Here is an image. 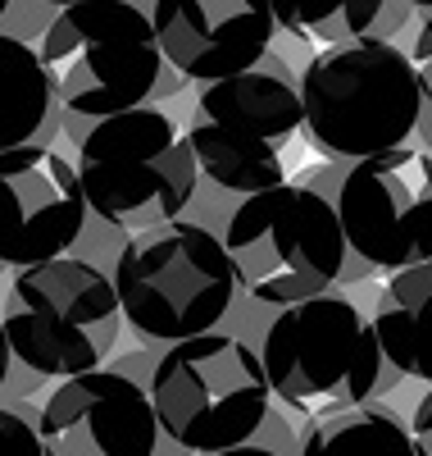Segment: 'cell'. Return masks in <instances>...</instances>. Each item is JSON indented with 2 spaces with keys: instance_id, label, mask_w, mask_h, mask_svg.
<instances>
[{
  "instance_id": "1",
  "label": "cell",
  "mask_w": 432,
  "mask_h": 456,
  "mask_svg": "<svg viewBox=\"0 0 432 456\" xmlns=\"http://www.w3.org/2000/svg\"><path fill=\"white\" fill-rule=\"evenodd\" d=\"M428 69L396 42H328L300 73V128L328 160H360L391 146L428 151Z\"/></svg>"
},
{
  "instance_id": "2",
  "label": "cell",
  "mask_w": 432,
  "mask_h": 456,
  "mask_svg": "<svg viewBox=\"0 0 432 456\" xmlns=\"http://www.w3.org/2000/svg\"><path fill=\"white\" fill-rule=\"evenodd\" d=\"M60 119L73 133V174L87 215L105 219L119 233L182 219L201 174L187 133L164 110L132 105L105 119H77L60 110Z\"/></svg>"
},
{
  "instance_id": "3",
  "label": "cell",
  "mask_w": 432,
  "mask_h": 456,
  "mask_svg": "<svg viewBox=\"0 0 432 456\" xmlns=\"http://www.w3.org/2000/svg\"><path fill=\"white\" fill-rule=\"evenodd\" d=\"M119 315L141 342H182L210 333L237 301V270L205 224L169 219L119 247L109 270Z\"/></svg>"
},
{
  "instance_id": "4",
  "label": "cell",
  "mask_w": 432,
  "mask_h": 456,
  "mask_svg": "<svg viewBox=\"0 0 432 456\" xmlns=\"http://www.w3.org/2000/svg\"><path fill=\"white\" fill-rule=\"evenodd\" d=\"M146 397L160 438L182 456H205L242 443L273 406L255 347L223 329L169 342L150 365Z\"/></svg>"
},
{
  "instance_id": "5",
  "label": "cell",
  "mask_w": 432,
  "mask_h": 456,
  "mask_svg": "<svg viewBox=\"0 0 432 456\" xmlns=\"http://www.w3.org/2000/svg\"><path fill=\"white\" fill-rule=\"evenodd\" d=\"M119 297L105 270L77 256H55L14 270L0 338L36 379H68L109 361L119 347Z\"/></svg>"
},
{
  "instance_id": "6",
  "label": "cell",
  "mask_w": 432,
  "mask_h": 456,
  "mask_svg": "<svg viewBox=\"0 0 432 456\" xmlns=\"http://www.w3.org/2000/svg\"><path fill=\"white\" fill-rule=\"evenodd\" d=\"M223 251L237 288L268 306L328 292L346 274V238L332 201L309 183H273L242 197L228 215Z\"/></svg>"
},
{
  "instance_id": "7",
  "label": "cell",
  "mask_w": 432,
  "mask_h": 456,
  "mask_svg": "<svg viewBox=\"0 0 432 456\" xmlns=\"http://www.w3.org/2000/svg\"><path fill=\"white\" fill-rule=\"evenodd\" d=\"M32 51L46 64L68 60L60 73V110L77 119L150 105L164 69L150 14L132 0H77L55 10Z\"/></svg>"
},
{
  "instance_id": "8",
  "label": "cell",
  "mask_w": 432,
  "mask_h": 456,
  "mask_svg": "<svg viewBox=\"0 0 432 456\" xmlns=\"http://www.w3.org/2000/svg\"><path fill=\"white\" fill-rule=\"evenodd\" d=\"M428 151L391 146L378 156L346 160L332 183V215L346 238V265L401 270L432 251V169ZM346 279V274H341Z\"/></svg>"
},
{
  "instance_id": "9",
  "label": "cell",
  "mask_w": 432,
  "mask_h": 456,
  "mask_svg": "<svg viewBox=\"0 0 432 456\" xmlns=\"http://www.w3.org/2000/svg\"><path fill=\"white\" fill-rule=\"evenodd\" d=\"M360 333H364V311L332 288L278 306L255 352L273 402H283L300 420L328 406H350Z\"/></svg>"
},
{
  "instance_id": "10",
  "label": "cell",
  "mask_w": 432,
  "mask_h": 456,
  "mask_svg": "<svg viewBox=\"0 0 432 456\" xmlns=\"http://www.w3.org/2000/svg\"><path fill=\"white\" fill-rule=\"evenodd\" d=\"M83 224L87 201L73 160L55 146L0 151V274L68 256Z\"/></svg>"
},
{
  "instance_id": "11",
  "label": "cell",
  "mask_w": 432,
  "mask_h": 456,
  "mask_svg": "<svg viewBox=\"0 0 432 456\" xmlns=\"http://www.w3.org/2000/svg\"><path fill=\"white\" fill-rule=\"evenodd\" d=\"M36 429L51 456H155L160 447L146 384L105 365L60 379L36 406Z\"/></svg>"
},
{
  "instance_id": "12",
  "label": "cell",
  "mask_w": 432,
  "mask_h": 456,
  "mask_svg": "<svg viewBox=\"0 0 432 456\" xmlns=\"http://www.w3.org/2000/svg\"><path fill=\"white\" fill-rule=\"evenodd\" d=\"M150 28L182 83H214L255 64L278 32L268 0H150Z\"/></svg>"
},
{
  "instance_id": "13",
  "label": "cell",
  "mask_w": 432,
  "mask_h": 456,
  "mask_svg": "<svg viewBox=\"0 0 432 456\" xmlns=\"http://www.w3.org/2000/svg\"><path fill=\"white\" fill-rule=\"evenodd\" d=\"M196 110L201 119L228 133H242L268 146H287L300 133V92L296 73L278 51H264L255 64L228 73V78L201 83L196 92Z\"/></svg>"
},
{
  "instance_id": "14",
  "label": "cell",
  "mask_w": 432,
  "mask_h": 456,
  "mask_svg": "<svg viewBox=\"0 0 432 456\" xmlns=\"http://www.w3.org/2000/svg\"><path fill=\"white\" fill-rule=\"evenodd\" d=\"M60 133V73L28 42L0 37V151L51 146Z\"/></svg>"
},
{
  "instance_id": "15",
  "label": "cell",
  "mask_w": 432,
  "mask_h": 456,
  "mask_svg": "<svg viewBox=\"0 0 432 456\" xmlns=\"http://www.w3.org/2000/svg\"><path fill=\"white\" fill-rule=\"evenodd\" d=\"M428 384V361H423V315L401 311L396 301H378L373 320H364L360 333V356L350 374V406L378 402L401 384Z\"/></svg>"
},
{
  "instance_id": "16",
  "label": "cell",
  "mask_w": 432,
  "mask_h": 456,
  "mask_svg": "<svg viewBox=\"0 0 432 456\" xmlns=\"http://www.w3.org/2000/svg\"><path fill=\"white\" fill-rule=\"evenodd\" d=\"M278 32L305 42H396L410 19H423L405 0H268Z\"/></svg>"
},
{
  "instance_id": "17",
  "label": "cell",
  "mask_w": 432,
  "mask_h": 456,
  "mask_svg": "<svg viewBox=\"0 0 432 456\" xmlns=\"http://www.w3.org/2000/svg\"><path fill=\"white\" fill-rule=\"evenodd\" d=\"M296 456H423L410 425L382 402L328 406L309 415Z\"/></svg>"
},
{
  "instance_id": "18",
  "label": "cell",
  "mask_w": 432,
  "mask_h": 456,
  "mask_svg": "<svg viewBox=\"0 0 432 456\" xmlns=\"http://www.w3.org/2000/svg\"><path fill=\"white\" fill-rule=\"evenodd\" d=\"M187 142H191V156H196V174L210 178L214 187H223V192L251 197V192H260V187L287 183L283 151L268 146V142L228 133V128H214V124H205V119L187 133Z\"/></svg>"
},
{
  "instance_id": "19",
  "label": "cell",
  "mask_w": 432,
  "mask_h": 456,
  "mask_svg": "<svg viewBox=\"0 0 432 456\" xmlns=\"http://www.w3.org/2000/svg\"><path fill=\"white\" fill-rule=\"evenodd\" d=\"M205 456H296V434H292V425L283 420V415L268 406V415H264V420H260L242 443L219 447V452H205Z\"/></svg>"
},
{
  "instance_id": "20",
  "label": "cell",
  "mask_w": 432,
  "mask_h": 456,
  "mask_svg": "<svg viewBox=\"0 0 432 456\" xmlns=\"http://www.w3.org/2000/svg\"><path fill=\"white\" fill-rule=\"evenodd\" d=\"M0 456H51L42 429H36V411L0 402Z\"/></svg>"
},
{
  "instance_id": "21",
  "label": "cell",
  "mask_w": 432,
  "mask_h": 456,
  "mask_svg": "<svg viewBox=\"0 0 432 456\" xmlns=\"http://www.w3.org/2000/svg\"><path fill=\"white\" fill-rule=\"evenodd\" d=\"M51 19H55V10L42 5V0H0V37H14V42L32 46Z\"/></svg>"
},
{
  "instance_id": "22",
  "label": "cell",
  "mask_w": 432,
  "mask_h": 456,
  "mask_svg": "<svg viewBox=\"0 0 432 456\" xmlns=\"http://www.w3.org/2000/svg\"><path fill=\"white\" fill-rule=\"evenodd\" d=\"M428 292H432V265L428 260H410V265H401V270H391L387 301H396L401 311L423 315L428 311Z\"/></svg>"
},
{
  "instance_id": "23",
  "label": "cell",
  "mask_w": 432,
  "mask_h": 456,
  "mask_svg": "<svg viewBox=\"0 0 432 456\" xmlns=\"http://www.w3.org/2000/svg\"><path fill=\"white\" fill-rule=\"evenodd\" d=\"M410 434H414V443H419V452H428L432 456V397L423 393L419 397V406H414V420H410Z\"/></svg>"
},
{
  "instance_id": "24",
  "label": "cell",
  "mask_w": 432,
  "mask_h": 456,
  "mask_svg": "<svg viewBox=\"0 0 432 456\" xmlns=\"http://www.w3.org/2000/svg\"><path fill=\"white\" fill-rule=\"evenodd\" d=\"M5 379H10V347H5V338H0V388H5Z\"/></svg>"
},
{
  "instance_id": "25",
  "label": "cell",
  "mask_w": 432,
  "mask_h": 456,
  "mask_svg": "<svg viewBox=\"0 0 432 456\" xmlns=\"http://www.w3.org/2000/svg\"><path fill=\"white\" fill-rule=\"evenodd\" d=\"M405 5H410V10H419V14H428V10H432V0H405Z\"/></svg>"
},
{
  "instance_id": "26",
  "label": "cell",
  "mask_w": 432,
  "mask_h": 456,
  "mask_svg": "<svg viewBox=\"0 0 432 456\" xmlns=\"http://www.w3.org/2000/svg\"><path fill=\"white\" fill-rule=\"evenodd\" d=\"M42 5H51V10H64V5H77V0H42Z\"/></svg>"
}]
</instances>
